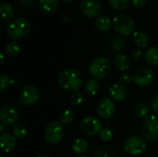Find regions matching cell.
I'll use <instances>...</instances> for the list:
<instances>
[{
    "label": "cell",
    "mask_w": 158,
    "mask_h": 157,
    "mask_svg": "<svg viewBox=\"0 0 158 157\" xmlns=\"http://www.w3.org/2000/svg\"><path fill=\"white\" fill-rule=\"evenodd\" d=\"M57 83L64 90L75 92L81 87L83 77L80 70L74 68H67L58 74Z\"/></svg>",
    "instance_id": "obj_1"
},
{
    "label": "cell",
    "mask_w": 158,
    "mask_h": 157,
    "mask_svg": "<svg viewBox=\"0 0 158 157\" xmlns=\"http://www.w3.org/2000/svg\"><path fill=\"white\" fill-rule=\"evenodd\" d=\"M31 30V23L26 18H17L12 19L6 26V34L12 41L24 39Z\"/></svg>",
    "instance_id": "obj_2"
},
{
    "label": "cell",
    "mask_w": 158,
    "mask_h": 157,
    "mask_svg": "<svg viewBox=\"0 0 158 157\" xmlns=\"http://www.w3.org/2000/svg\"><path fill=\"white\" fill-rule=\"evenodd\" d=\"M111 71L110 61L106 57H98L93 60L89 66V74L94 80H103Z\"/></svg>",
    "instance_id": "obj_3"
},
{
    "label": "cell",
    "mask_w": 158,
    "mask_h": 157,
    "mask_svg": "<svg viewBox=\"0 0 158 157\" xmlns=\"http://www.w3.org/2000/svg\"><path fill=\"white\" fill-rule=\"evenodd\" d=\"M123 147L125 152L130 155L140 156L146 152L147 143L143 137L138 135H131L125 140Z\"/></svg>",
    "instance_id": "obj_4"
},
{
    "label": "cell",
    "mask_w": 158,
    "mask_h": 157,
    "mask_svg": "<svg viewBox=\"0 0 158 157\" xmlns=\"http://www.w3.org/2000/svg\"><path fill=\"white\" fill-rule=\"evenodd\" d=\"M113 27L118 34L128 36L134 31L135 22L130 15L119 13L113 19Z\"/></svg>",
    "instance_id": "obj_5"
},
{
    "label": "cell",
    "mask_w": 158,
    "mask_h": 157,
    "mask_svg": "<svg viewBox=\"0 0 158 157\" xmlns=\"http://www.w3.org/2000/svg\"><path fill=\"white\" fill-rule=\"evenodd\" d=\"M65 129L59 121L49 122L44 131V140L51 145L57 144L64 137Z\"/></svg>",
    "instance_id": "obj_6"
},
{
    "label": "cell",
    "mask_w": 158,
    "mask_h": 157,
    "mask_svg": "<svg viewBox=\"0 0 158 157\" xmlns=\"http://www.w3.org/2000/svg\"><path fill=\"white\" fill-rule=\"evenodd\" d=\"M143 137L153 143L158 142V115H152L142 125Z\"/></svg>",
    "instance_id": "obj_7"
},
{
    "label": "cell",
    "mask_w": 158,
    "mask_h": 157,
    "mask_svg": "<svg viewBox=\"0 0 158 157\" xmlns=\"http://www.w3.org/2000/svg\"><path fill=\"white\" fill-rule=\"evenodd\" d=\"M20 118V113L19 108L14 105H6L0 112L1 123L6 127H14L17 125Z\"/></svg>",
    "instance_id": "obj_8"
},
{
    "label": "cell",
    "mask_w": 158,
    "mask_h": 157,
    "mask_svg": "<svg viewBox=\"0 0 158 157\" xmlns=\"http://www.w3.org/2000/svg\"><path fill=\"white\" fill-rule=\"evenodd\" d=\"M81 130L87 136H94L102 130V122L94 116L86 117L81 122Z\"/></svg>",
    "instance_id": "obj_9"
},
{
    "label": "cell",
    "mask_w": 158,
    "mask_h": 157,
    "mask_svg": "<svg viewBox=\"0 0 158 157\" xmlns=\"http://www.w3.org/2000/svg\"><path fill=\"white\" fill-rule=\"evenodd\" d=\"M155 79V73L148 67L139 68L133 75V81L139 87H147L152 84Z\"/></svg>",
    "instance_id": "obj_10"
},
{
    "label": "cell",
    "mask_w": 158,
    "mask_h": 157,
    "mask_svg": "<svg viewBox=\"0 0 158 157\" xmlns=\"http://www.w3.org/2000/svg\"><path fill=\"white\" fill-rule=\"evenodd\" d=\"M19 102L25 106L33 105L39 99V91L32 85L24 86L19 94Z\"/></svg>",
    "instance_id": "obj_11"
},
{
    "label": "cell",
    "mask_w": 158,
    "mask_h": 157,
    "mask_svg": "<svg viewBox=\"0 0 158 157\" xmlns=\"http://www.w3.org/2000/svg\"><path fill=\"white\" fill-rule=\"evenodd\" d=\"M98 116L102 119H109L111 118L116 112V105L113 101L109 98H104L99 101L96 108Z\"/></svg>",
    "instance_id": "obj_12"
},
{
    "label": "cell",
    "mask_w": 158,
    "mask_h": 157,
    "mask_svg": "<svg viewBox=\"0 0 158 157\" xmlns=\"http://www.w3.org/2000/svg\"><path fill=\"white\" fill-rule=\"evenodd\" d=\"M81 10L88 18H95L101 12V4L98 0H82Z\"/></svg>",
    "instance_id": "obj_13"
},
{
    "label": "cell",
    "mask_w": 158,
    "mask_h": 157,
    "mask_svg": "<svg viewBox=\"0 0 158 157\" xmlns=\"http://www.w3.org/2000/svg\"><path fill=\"white\" fill-rule=\"evenodd\" d=\"M0 144L2 153H11L16 147V137L9 132H4L0 136Z\"/></svg>",
    "instance_id": "obj_14"
},
{
    "label": "cell",
    "mask_w": 158,
    "mask_h": 157,
    "mask_svg": "<svg viewBox=\"0 0 158 157\" xmlns=\"http://www.w3.org/2000/svg\"><path fill=\"white\" fill-rule=\"evenodd\" d=\"M109 95L112 100L122 102L128 97V89L122 84H114L109 88Z\"/></svg>",
    "instance_id": "obj_15"
},
{
    "label": "cell",
    "mask_w": 158,
    "mask_h": 157,
    "mask_svg": "<svg viewBox=\"0 0 158 157\" xmlns=\"http://www.w3.org/2000/svg\"><path fill=\"white\" fill-rule=\"evenodd\" d=\"M114 65L118 70L125 72L131 68V60L126 54L119 53V54L116 55V56L114 58Z\"/></svg>",
    "instance_id": "obj_16"
},
{
    "label": "cell",
    "mask_w": 158,
    "mask_h": 157,
    "mask_svg": "<svg viewBox=\"0 0 158 157\" xmlns=\"http://www.w3.org/2000/svg\"><path fill=\"white\" fill-rule=\"evenodd\" d=\"M59 5H60V0H40L39 8L42 13L50 15L57 10Z\"/></svg>",
    "instance_id": "obj_17"
},
{
    "label": "cell",
    "mask_w": 158,
    "mask_h": 157,
    "mask_svg": "<svg viewBox=\"0 0 158 157\" xmlns=\"http://www.w3.org/2000/svg\"><path fill=\"white\" fill-rule=\"evenodd\" d=\"M134 115L140 119H146L150 117L151 107L145 103H139L133 108Z\"/></svg>",
    "instance_id": "obj_18"
},
{
    "label": "cell",
    "mask_w": 158,
    "mask_h": 157,
    "mask_svg": "<svg viewBox=\"0 0 158 157\" xmlns=\"http://www.w3.org/2000/svg\"><path fill=\"white\" fill-rule=\"evenodd\" d=\"M146 63L152 67H158V46L149 47L144 53Z\"/></svg>",
    "instance_id": "obj_19"
},
{
    "label": "cell",
    "mask_w": 158,
    "mask_h": 157,
    "mask_svg": "<svg viewBox=\"0 0 158 157\" xmlns=\"http://www.w3.org/2000/svg\"><path fill=\"white\" fill-rule=\"evenodd\" d=\"M113 25V22L111 21V19L106 15H101L97 17L95 20V27L103 32L108 31L111 29V26Z\"/></svg>",
    "instance_id": "obj_20"
},
{
    "label": "cell",
    "mask_w": 158,
    "mask_h": 157,
    "mask_svg": "<svg viewBox=\"0 0 158 157\" xmlns=\"http://www.w3.org/2000/svg\"><path fill=\"white\" fill-rule=\"evenodd\" d=\"M88 143L83 138H78L73 141L71 144V150L74 154L82 155L88 150Z\"/></svg>",
    "instance_id": "obj_21"
},
{
    "label": "cell",
    "mask_w": 158,
    "mask_h": 157,
    "mask_svg": "<svg viewBox=\"0 0 158 157\" xmlns=\"http://www.w3.org/2000/svg\"><path fill=\"white\" fill-rule=\"evenodd\" d=\"M110 48L114 51V52H118L119 54V52L123 51L126 47V41L123 37L119 36V35H114L110 38Z\"/></svg>",
    "instance_id": "obj_22"
},
{
    "label": "cell",
    "mask_w": 158,
    "mask_h": 157,
    "mask_svg": "<svg viewBox=\"0 0 158 157\" xmlns=\"http://www.w3.org/2000/svg\"><path fill=\"white\" fill-rule=\"evenodd\" d=\"M133 43L139 48H144L149 43L148 35L143 31H134L133 32Z\"/></svg>",
    "instance_id": "obj_23"
},
{
    "label": "cell",
    "mask_w": 158,
    "mask_h": 157,
    "mask_svg": "<svg viewBox=\"0 0 158 157\" xmlns=\"http://www.w3.org/2000/svg\"><path fill=\"white\" fill-rule=\"evenodd\" d=\"M0 10H1V16L2 19L4 21H9L14 17V9L13 7L8 4L2 2L0 4Z\"/></svg>",
    "instance_id": "obj_24"
},
{
    "label": "cell",
    "mask_w": 158,
    "mask_h": 157,
    "mask_svg": "<svg viewBox=\"0 0 158 157\" xmlns=\"http://www.w3.org/2000/svg\"><path fill=\"white\" fill-rule=\"evenodd\" d=\"M100 90V85L96 80H89L84 85V92L89 96H94L98 93Z\"/></svg>",
    "instance_id": "obj_25"
},
{
    "label": "cell",
    "mask_w": 158,
    "mask_h": 157,
    "mask_svg": "<svg viewBox=\"0 0 158 157\" xmlns=\"http://www.w3.org/2000/svg\"><path fill=\"white\" fill-rule=\"evenodd\" d=\"M5 51L6 56H8L9 57H15L20 52V45L17 41H11L6 45Z\"/></svg>",
    "instance_id": "obj_26"
},
{
    "label": "cell",
    "mask_w": 158,
    "mask_h": 157,
    "mask_svg": "<svg viewBox=\"0 0 158 157\" xmlns=\"http://www.w3.org/2000/svg\"><path fill=\"white\" fill-rule=\"evenodd\" d=\"M74 118H75L74 112L70 109H66L63 112H61V114L59 115L58 121L64 126V125L70 124L74 120Z\"/></svg>",
    "instance_id": "obj_27"
},
{
    "label": "cell",
    "mask_w": 158,
    "mask_h": 157,
    "mask_svg": "<svg viewBox=\"0 0 158 157\" xmlns=\"http://www.w3.org/2000/svg\"><path fill=\"white\" fill-rule=\"evenodd\" d=\"M13 135L19 140H23L28 135V129L23 124H17L13 127Z\"/></svg>",
    "instance_id": "obj_28"
},
{
    "label": "cell",
    "mask_w": 158,
    "mask_h": 157,
    "mask_svg": "<svg viewBox=\"0 0 158 157\" xmlns=\"http://www.w3.org/2000/svg\"><path fill=\"white\" fill-rule=\"evenodd\" d=\"M108 3L113 9L117 11H122L129 6L130 0H108Z\"/></svg>",
    "instance_id": "obj_29"
},
{
    "label": "cell",
    "mask_w": 158,
    "mask_h": 157,
    "mask_svg": "<svg viewBox=\"0 0 158 157\" xmlns=\"http://www.w3.org/2000/svg\"><path fill=\"white\" fill-rule=\"evenodd\" d=\"M70 102L74 106H81L84 103V95L80 91L72 92L70 95Z\"/></svg>",
    "instance_id": "obj_30"
},
{
    "label": "cell",
    "mask_w": 158,
    "mask_h": 157,
    "mask_svg": "<svg viewBox=\"0 0 158 157\" xmlns=\"http://www.w3.org/2000/svg\"><path fill=\"white\" fill-rule=\"evenodd\" d=\"M94 157H117L116 154L108 147H100L98 148L95 153Z\"/></svg>",
    "instance_id": "obj_31"
},
{
    "label": "cell",
    "mask_w": 158,
    "mask_h": 157,
    "mask_svg": "<svg viewBox=\"0 0 158 157\" xmlns=\"http://www.w3.org/2000/svg\"><path fill=\"white\" fill-rule=\"evenodd\" d=\"M99 138L102 142L108 143L113 139V131L108 128L102 129V130L99 133Z\"/></svg>",
    "instance_id": "obj_32"
},
{
    "label": "cell",
    "mask_w": 158,
    "mask_h": 157,
    "mask_svg": "<svg viewBox=\"0 0 158 157\" xmlns=\"http://www.w3.org/2000/svg\"><path fill=\"white\" fill-rule=\"evenodd\" d=\"M0 80H1V93H4L7 90L9 84L11 83V80L6 74H1Z\"/></svg>",
    "instance_id": "obj_33"
},
{
    "label": "cell",
    "mask_w": 158,
    "mask_h": 157,
    "mask_svg": "<svg viewBox=\"0 0 158 157\" xmlns=\"http://www.w3.org/2000/svg\"><path fill=\"white\" fill-rule=\"evenodd\" d=\"M133 81V77L131 76V74L128 73V72H124L120 75L119 77V82L122 85H128L130 84L131 81Z\"/></svg>",
    "instance_id": "obj_34"
},
{
    "label": "cell",
    "mask_w": 158,
    "mask_h": 157,
    "mask_svg": "<svg viewBox=\"0 0 158 157\" xmlns=\"http://www.w3.org/2000/svg\"><path fill=\"white\" fill-rule=\"evenodd\" d=\"M131 56L134 61H140L143 57H144V53L143 52L142 49L136 48L133 49L131 53Z\"/></svg>",
    "instance_id": "obj_35"
},
{
    "label": "cell",
    "mask_w": 158,
    "mask_h": 157,
    "mask_svg": "<svg viewBox=\"0 0 158 157\" xmlns=\"http://www.w3.org/2000/svg\"><path fill=\"white\" fill-rule=\"evenodd\" d=\"M150 107L154 112L158 114V93L152 97L150 102Z\"/></svg>",
    "instance_id": "obj_36"
},
{
    "label": "cell",
    "mask_w": 158,
    "mask_h": 157,
    "mask_svg": "<svg viewBox=\"0 0 158 157\" xmlns=\"http://www.w3.org/2000/svg\"><path fill=\"white\" fill-rule=\"evenodd\" d=\"M130 4L136 8L143 7L146 4V0H130Z\"/></svg>",
    "instance_id": "obj_37"
},
{
    "label": "cell",
    "mask_w": 158,
    "mask_h": 157,
    "mask_svg": "<svg viewBox=\"0 0 158 157\" xmlns=\"http://www.w3.org/2000/svg\"><path fill=\"white\" fill-rule=\"evenodd\" d=\"M0 56H1V65H3V64H4V60H5V58H4V54L1 52V53H0Z\"/></svg>",
    "instance_id": "obj_38"
},
{
    "label": "cell",
    "mask_w": 158,
    "mask_h": 157,
    "mask_svg": "<svg viewBox=\"0 0 158 157\" xmlns=\"http://www.w3.org/2000/svg\"><path fill=\"white\" fill-rule=\"evenodd\" d=\"M0 130H1V133H4V130H5V125L4 124L0 125Z\"/></svg>",
    "instance_id": "obj_39"
},
{
    "label": "cell",
    "mask_w": 158,
    "mask_h": 157,
    "mask_svg": "<svg viewBox=\"0 0 158 157\" xmlns=\"http://www.w3.org/2000/svg\"><path fill=\"white\" fill-rule=\"evenodd\" d=\"M65 3H71V2H73L74 0H63Z\"/></svg>",
    "instance_id": "obj_40"
},
{
    "label": "cell",
    "mask_w": 158,
    "mask_h": 157,
    "mask_svg": "<svg viewBox=\"0 0 158 157\" xmlns=\"http://www.w3.org/2000/svg\"><path fill=\"white\" fill-rule=\"evenodd\" d=\"M78 157H90L89 155H80V156Z\"/></svg>",
    "instance_id": "obj_41"
},
{
    "label": "cell",
    "mask_w": 158,
    "mask_h": 157,
    "mask_svg": "<svg viewBox=\"0 0 158 157\" xmlns=\"http://www.w3.org/2000/svg\"><path fill=\"white\" fill-rule=\"evenodd\" d=\"M38 157H50V156H48V155H39Z\"/></svg>",
    "instance_id": "obj_42"
}]
</instances>
